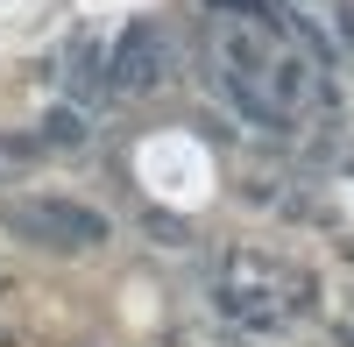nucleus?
<instances>
[{
  "label": "nucleus",
  "mask_w": 354,
  "mask_h": 347,
  "mask_svg": "<svg viewBox=\"0 0 354 347\" xmlns=\"http://www.w3.org/2000/svg\"><path fill=\"white\" fill-rule=\"evenodd\" d=\"M0 227L28 248H57V255H78V248L106 241V213L78 206V198H15V206H0Z\"/></svg>",
  "instance_id": "obj_1"
},
{
  "label": "nucleus",
  "mask_w": 354,
  "mask_h": 347,
  "mask_svg": "<svg viewBox=\"0 0 354 347\" xmlns=\"http://www.w3.org/2000/svg\"><path fill=\"white\" fill-rule=\"evenodd\" d=\"M163 71H170L163 28H156V21H135L128 36L113 43V57H106V93L135 100V93H149V85H163Z\"/></svg>",
  "instance_id": "obj_2"
},
{
  "label": "nucleus",
  "mask_w": 354,
  "mask_h": 347,
  "mask_svg": "<svg viewBox=\"0 0 354 347\" xmlns=\"http://www.w3.org/2000/svg\"><path fill=\"white\" fill-rule=\"evenodd\" d=\"M312 85H319V64H312V57H298V50H277L270 71H262V93H270L283 113H298V106L312 100Z\"/></svg>",
  "instance_id": "obj_3"
},
{
  "label": "nucleus",
  "mask_w": 354,
  "mask_h": 347,
  "mask_svg": "<svg viewBox=\"0 0 354 347\" xmlns=\"http://www.w3.org/2000/svg\"><path fill=\"white\" fill-rule=\"evenodd\" d=\"M43 149H78L85 142V113H71V106H57V113H43Z\"/></svg>",
  "instance_id": "obj_4"
},
{
  "label": "nucleus",
  "mask_w": 354,
  "mask_h": 347,
  "mask_svg": "<svg viewBox=\"0 0 354 347\" xmlns=\"http://www.w3.org/2000/svg\"><path fill=\"white\" fill-rule=\"evenodd\" d=\"M43 156V142H28V135H0V178H15V170H28Z\"/></svg>",
  "instance_id": "obj_5"
}]
</instances>
